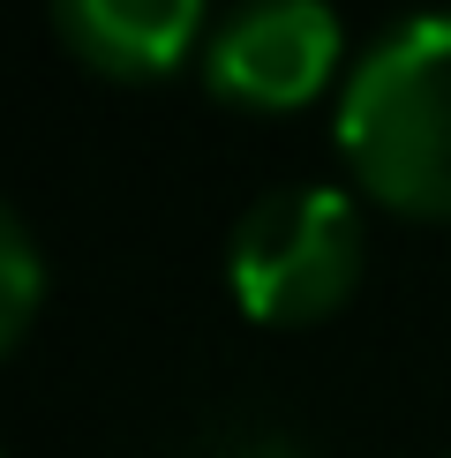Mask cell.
<instances>
[{"label":"cell","mask_w":451,"mask_h":458,"mask_svg":"<svg viewBox=\"0 0 451 458\" xmlns=\"http://www.w3.org/2000/svg\"><path fill=\"white\" fill-rule=\"evenodd\" d=\"M338 150L376 203L451 218V8L406 15L346 68Z\"/></svg>","instance_id":"cell-1"},{"label":"cell","mask_w":451,"mask_h":458,"mask_svg":"<svg viewBox=\"0 0 451 458\" xmlns=\"http://www.w3.org/2000/svg\"><path fill=\"white\" fill-rule=\"evenodd\" d=\"M369 263V225L346 188L294 181L263 188L234 218L226 241V278L256 323H316L362 285Z\"/></svg>","instance_id":"cell-2"},{"label":"cell","mask_w":451,"mask_h":458,"mask_svg":"<svg viewBox=\"0 0 451 458\" xmlns=\"http://www.w3.org/2000/svg\"><path fill=\"white\" fill-rule=\"evenodd\" d=\"M338 46L331 0H234L203 38V83L249 113L309 106L331 83Z\"/></svg>","instance_id":"cell-3"},{"label":"cell","mask_w":451,"mask_h":458,"mask_svg":"<svg viewBox=\"0 0 451 458\" xmlns=\"http://www.w3.org/2000/svg\"><path fill=\"white\" fill-rule=\"evenodd\" d=\"M211 0H53L68 53L106 75H166L203 38Z\"/></svg>","instance_id":"cell-4"},{"label":"cell","mask_w":451,"mask_h":458,"mask_svg":"<svg viewBox=\"0 0 451 458\" xmlns=\"http://www.w3.org/2000/svg\"><path fill=\"white\" fill-rule=\"evenodd\" d=\"M38 293H46V263H38V241H30L23 211L0 196V353H8L15 338L30 331Z\"/></svg>","instance_id":"cell-5"},{"label":"cell","mask_w":451,"mask_h":458,"mask_svg":"<svg viewBox=\"0 0 451 458\" xmlns=\"http://www.w3.org/2000/svg\"><path fill=\"white\" fill-rule=\"evenodd\" d=\"M211 458H301V444L278 428H241V436H218Z\"/></svg>","instance_id":"cell-6"}]
</instances>
